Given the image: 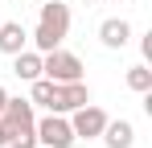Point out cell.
Masks as SVG:
<instances>
[{
    "label": "cell",
    "instance_id": "cell-16",
    "mask_svg": "<svg viewBox=\"0 0 152 148\" xmlns=\"http://www.w3.org/2000/svg\"><path fill=\"white\" fill-rule=\"evenodd\" d=\"M37 148H41V144H37Z\"/></svg>",
    "mask_w": 152,
    "mask_h": 148
},
{
    "label": "cell",
    "instance_id": "cell-11",
    "mask_svg": "<svg viewBox=\"0 0 152 148\" xmlns=\"http://www.w3.org/2000/svg\"><path fill=\"white\" fill-rule=\"evenodd\" d=\"M8 144V127H4V119H0V148Z\"/></svg>",
    "mask_w": 152,
    "mask_h": 148
},
{
    "label": "cell",
    "instance_id": "cell-3",
    "mask_svg": "<svg viewBox=\"0 0 152 148\" xmlns=\"http://www.w3.org/2000/svg\"><path fill=\"white\" fill-rule=\"evenodd\" d=\"M33 132H37V144L41 148H70L74 144V127H70V115H41V119L33 123Z\"/></svg>",
    "mask_w": 152,
    "mask_h": 148
},
{
    "label": "cell",
    "instance_id": "cell-2",
    "mask_svg": "<svg viewBox=\"0 0 152 148\" xmlns=\"http://www.w3.org/2000/svg\"><path fill=\"white\" fill-rule=\"evenodd\" d=\"M82 58L78 53H70V49H50V53H41V74L50 78V82H78L82 78Z\"/></svg>",
    "mask_w": 152,
    "mask_h": 148
},
{
    "label": "cell",
    "instance_id": "cell-1",
    "mask_svg": "<svg viewBox=\"0 0 152 148\" xmlns=\"http://www.w3.org/2000/svg\"><path fill=\"white\" fill-rule=\"evenodd\" d=\"M66 37H70V4H62V0L41 4V12H37V29L29 33L33 49H37V53H50V49H58Z\"/></svg>",
    "mask_w": 152,
    "mask_h": 148
},
{
    "label": "cell",
    "instance_id": "cell-5",
    "mask_svg": "<svg viewBox=\"0 0 152 148\" xmlns=\"http://www.w3.org/2000/svg\"><path fill=\"white\" fill-rule=\"evenodd\" d=\"M82 103H91V86L78 78V82H53V95H50V111H58V115H70L74 107H82Z\"/></svg>",
    "mask_w": 152,
    "mask_h": 148
},
{
    "label": "cell",
    "instance_id": "cell-14",
    "mask_svg": "<svg viewBox=\"0 0 152 148\" xmlns=\"http://www.w3.org/2000/svg\"><path fill=\"white\" fill-rule=\"evenodd\" d=\"M115 4H124V0H115Z\"/></svg>",
    "mask_w": 152,
    "mask_h": 148
},
{
    "label": "cell",
    "instance_id": "cell-10",
    "mask_svg": "<svg viewBox=\"0 0 152 148\" xmlns=\"http://www.w3.org/2000/svg\"><path fill=\"white\" fill-rule=\"evenodd\" d=\"M127 86H132L136 95H148V91H152V70H148V66H144V62L127 70Z\"/></svg>",
    "mask_w": 152,
    "mask_h": 148
},
{
    "label": "cell",
    "instance_id": "cell-12",
    "mask_svg": "<svg viewBox=\"0 0 152 148\" xmlns=\"http://www.w3.org/2000/svg\"><path fill=\"white\" fill-rule=\"evenodd\" d=\"M4 103H8V91H4V86H0V111H4Z\"/></svg>",
    "mask_w": 152,
    "mask_h": 148
},
{
    "label": "cell",
    "instance_id": "cell-8",
    "mask_svg": "<svg viewBox=\"0 0 152 148\" xmlns=\"http://www.w3.org/2000/svg\"><path fill=\"white\" fill-rule=\"evenodd\" d=\"M99 140L107 148H132L136 144V127H132V119H107V127H103Z\"/></svg>",
    "mask_w": 152,
    "mask_h": 148
},
{
    "label": "cell",
    "instance_id": "cell-4",
    "mask_svg": "<svg viewBox=\"0 0 152 148\" xmlns=\"http://www.w3.org/2000/svg\"><path fill=\"white\" fill-rule=\"evenodd\" d=\"M107 111L103 107H95V103H82V107H74L70 111V127H74V140H99L103 127H107Z\"/></svg>",
    "mask_w": 152,
    "mask_h": 148
},
{
    "label": "cell",
    "instance_id": "cell-7",
    "mask_svg": "<svg viewBox=\"0 0 152 148\" xmlns=\"http://www.w3.org/2000/svg\"><path fill=\"white\" fill-rule=\"evenodd\" d=\"M29 45V29L21 21H0V53H21V49Z\"/></svg>",
    "mask_w": 152,
    "mask_h": 148
},
{
    "label": "cell",
    "instance_id": "cell-13",
    "mask_svg": "<svg viewBox=\"0 0 152 148\" xmlns=\"http://www.w3.org/2000/svg\"><path fill=\"white\" fill-rule=\"evenodd\" d=\"M82 4H95V0H82Z\"/></svg>",
    "mask_w": 152,
    "mask_h": 148
},
{
    "label": "cell",
    "instance_id": "cell-15",
    "mask_svg": "<svg viewBox=\"0 0 152 148\" xmlns=\"http://www.w3.org/2000/svg\"><path fill=\"white\" fill-rule=\"evenodd\" d=\"M0 21H4V17H0Z\"/></svg>",
    "mask_w": 152,
    "mask_h": 148
},
{
    "label": "cell",
    "instance_id": "cell-6",
    "mask_svg": "<svg viewBox=\"0 0 152 148\" xmlns=\"http://www.w3.org/2000/svg\"><path fill=\"white\" fill-rule=\"evenodd\" d=\"M99 41L107 49H124L127 41H132V25H127L124 17H107V21L99 25Z\"/></svg>",
    "mask_w": 152,
    "mask_h": 148
},
{
    "label": "cell",
    "instance_id": "cell-9",
    "mask_svg": "<svg viewBox=\"0 0 152 148\" xmlns=\"http://www.w3.org/2000/svg\"><path fill=\"white\" fill-rule=\"evenodd\" d=\"M12 74L17 78H25V82H33V78H41V53L37 49H21V53H12Z\"/></svg>",
    "mask_w": 152,
    "mask_h": 148
}]
</instances>
